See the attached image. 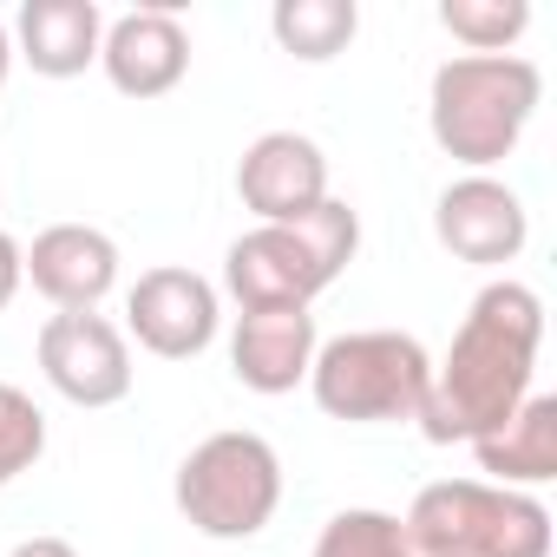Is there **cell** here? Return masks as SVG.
<instances>
[{
	"instance_id": "1",
	"label": "cell",
	"mask_w": 557,
	"mask_h": 557,
	"mask_svg": "<svg viewBox=\"0 0 557 557\" xmlns=\"http://www.w3.org/2000/svg\"><path fill=\"white\" fill-rule=\"evenodd\" d=\"M537 348H544V302L524 283H485L446 348V361H433L426 381V407H420V433L433 446H472L492 426H505L537 374Z\"/></svg>"
},
{
	"instance_id": "2",
	"label": "cell",
	"mask_w": 557,
	"mask_h": 557,
	"mask_svg": "<svg viewBox=\"0 0 557 557\" xmlns=\"http://www.w3.org/2000/svg\"><path fill=\"white\" fill-rule=\"evenodd\" d=\"M361 249L355 203L329 197L302 223H256L223 256V289L236 309H315L322 289L342 283V269Z\"/></svg>"
},
{
	"instance_id": "3",
	"label": "cell",
	"mask_w": 557,
	"mask_h": 557,
	"mask_svg": "<svg viewBox=\"0 0 557 557\" xmlns=\"http://www.w3.org/2000/svg\"><path fill=\"white\" fill-rule=\"evenodd\" d=\"M537 106H544V73L524 53H453L433 73L426 125H433V145L453 164L492 171L518 151Z\"/></svg>"
},
{
	"instance_id": "4",
	"label": "cell",
	"mask_w": 557,
	"mask_h": 557,
	"mask_svg": "<svg viewBox=\"0 0 557 557\" xmlns=\"http://www.w3.org/2000/svg\"><path fill=\"white\" fill-rule=\"evenodd\" d=\"M413 557H550V505L537 492H505L485 479H440L420 485L413 511L400 518Z\"/></svg>"
},
{
	"instance_id": "5",
	"label": "cell",
	"mask_w": 557,
	"mask_h": 557,
	"mask_svg": "<svg viewBox=\"0 0 557 557\" xmlns=\"http://www.w3.org/2000/svg\"><path fill=\"white\" fill-rule=\"evenodd\" d=\"M426 381H433V355L400 335V329H355L315 348L309 387L315 407L329 420L348 426H394V420H420L426 407Z\"/></svg>"
},
{
	"instance_id": "6",
	"label": "cell",
	"mask_w": 557,
	"mask_h": 557,
	"mask_svg": "<svg viewBox=\"0 0 557 557\" xmlns=\"http://www.w3.org/2000/svg\"><path fill=\"white\" fill-rule=\"evenodd\" d=\"M171 498L203 537L243 544L275 518V505H283V459H275V446L262 433H243V426L210 433L184 453Z\"/></svg>"
},
{
	"instance_id": "7",
	"label": "cell",
	"mask_w": 557,
	"mask_h": 557,
	"mask_svg": "<svg viewBox=\"0 0 557 557\" xmlns=\"http://www.w3.org/2000/svg\"><path fill=\"white\" fill-rule=\"evenodd\" d=\"M34 355H40L47 387L60 400H73V407H86V413L92 407H119L132 394V342L99 309H60V315H47Z\"/></svg>"
},
{
	"instance_id": "8",
	"label": "cell",
	"mask_w": 557,
	"mask_h": 557,
	"mask_svg": "<svg viewBox=\"0 0 557 557\" xmlns=\"http://www.w3.org/2000/svg\"><path fill=\"white\" fill-rule=\"evenodd\" d=\"M216 322H223L216 283H203L197 269H177V262L145 269L125 296V335L158 361H197L216 342Z\"/></svg>"
},
{
	"instance_id": "9",
	"label": "cell",
	"mask_w": 557,
	"mask_h": 557,
	"mask_svg": "<svg viewBox=\"0 0 557 557\" xmlns=\"http://www.w3.org/2000/svg\"><path fill=\"white\" fill-rule=\"evenodd\" d=\"M433 236H440V249H453L459 262L498 269V262H518V249L531 243V210H524V197H518L505 177L466 171L459 184L440 190V203H433Z\"/></svg>"
},
{
	"instance_id": "10",
	"label": "cell",
	"mask_w": 557,
	"mask_h": 557,
	"mask_svg": "<svg viewBox=\"0 0 557 557\" xmlns=\"http://www.w3.org/2000/svg\"><path fill=\"white\" fill-rule=\"evenodd\" d=\"M236 197L256 223H302L315 203H329V158L302 132H262L236 158Z\"/></svg>"
},
{
	"instance_id": "11",
	"label": "cell",
	"mask_w": 557,
	"mask_h": 557,
	"mask_svg": "<svg viewBox=\"0 0 557 557\" xmlns=\"http://www.w3.org/2000/svg\"><path fill=\"white\" fill-rule=\"evenodd\" d=\"M99 66L112 79V92H125V99L177 92L184 73H190V34H184L177 8H132V14L106 21Z\"/></svg>"
},
{
	"instance_id": "12",
	"label": "cell",
	"mask_w": 557,
	"mask_h": 557,
	"mask_svg": "<svg viewBox=\"0 0 557 557\" xmlns=\"http://www.w3.org/2000/svg\"><path fill=\"white\" fill-rule=\"evenodd\" d=\"M21 269L53 309H99L119 289V243L92 223H53L21 249Z\"/></svg>"
},
{
	"instance_id": "13",
	"label": "cell",
	"mask_w": 557,
	"mask_h": 557,
	"mask_svg": "<svg viewBox=\"0 0 557 557\" xmlns=\"http://www.w3.org/2000/svg\"><path fill=\"white\" fill-rule=\"evenodd\" d=\"M315 315L309 309H243L230 335V374L249 394H296L315 368Z\"/></svg>"
},
{
	"instance_id": "14",
	"label": "cell",
	"mask_w": 557,
	"mask_h": 557,
	"mask_svg": "<svg viewBox=\"0 0 557 557\" xmlns=\"http://www.w3.org/2000/svg\"><path fill=\"white\" fill-rule=\"evenodd\" d=\"M8 34H14V53L40 79H79L86 66H99L106 14L92 0H27Z\"/></svg>"
},
{
	"instance_id": "15",
	"label": "cell",
	"mask_w": 557,
	"mask_h": 557,
	"mask_svg": "<svg viewBox=\"0 0 557 557\" xmlns=\"http://www.w3.org/2000/svg\"><path fill=\"white\" fill-rule=\"evenodd\" d=\"M472 459H479L485 485H505V492L550 485L557 479V394H524V407L505 426L472 440Z\"/></svg>"
},
{
	"instance_id": "16",
	"label": "cell",
	"mask_w": 557,
	"mask_h": 557,
	"mask_svg": "<svg viewBox=\"0 0 557 557\" xmlns=\"http://www.w3.org/2000/svg\"><path fill=\"white\" fill-rule=\"evenodd\" d=\"M269 34H275L283 53L322 66V60L348 53V40L361 34V8H355V0H275Z\"/></svg>"
},
{
	"instance_id": "17",
	"label": "cell",
	"mask_w": 557,
	"mask_h": 557,
	"mask_svg": "<svg viewBox=\"0 0 557 557\" xmlns=\"http://www.w3.org/2000/svg\"><path fill=\"white\" fill-rule=\"evenodd\" d=\"M440 27L466 53H511L524 40V27H531V8H524V0H446Z\"/></svg>"
},
{
	"instance_id": "18",
	"label": "cell",
	"mask_w": 557,
	"mask_h": 557,
	"mask_svg": "<svg viewBox=\"0 0 557 557\" xmlns=\"http://www.w3.org/2000/svg\"><path fill=\"white\" fill-rule=\"evenodd\" d=\"M309 557H413L407 544V524L394 511H374V505H348L322 524L315 550Z\"/></svg>"
},
{
	"instance_id": "19",
	"label": "cell",
	"mask_w": 557,
	"mask_h": 557,
	"mask_svg": "<svg viewBox=\"0 0 557 557\" xmlns=\"http://www.w3.org/2000/svg\"><path fill=\"white\" fill-rule=\"evenodd\" d=\"M40 453H47V413L34 407V394L0 381V492H8L21 472H34Z\"/></svg>"
},
{
	"instance_id": "20",
	"label": "cell",
	"mask_w": 557,
	"mask_h": 557,
	"mask_svg": "<svg viewBox=\"0 0 557 557\" xmlns=\"http://www.w3.org/2000/svg\"><path fill=\"white\" fill-rule=\"evenodd\" d=\"M21 283H27V269H21V243L0 230V309H8L14 296H21Z\"/></svg>"
},
{
	"instance_id": "21",
	"label": "cell",
	"mask_w": 557,
	"mask_h": 557,
	"mask_svg": "<svg viewBox=\"0 0 557 557\" xmlns=\"http://www.w3.org/2000/svg\"><path fill=\"white\" fill-rule=\"evenodd\" d=\"M8 557H79V550H73L66 537H53V531H47V537H21Z\"/></svg>"
},
{
	"instance_id": "22",
	"label": "cell",
	"mask_w": 557,
	"mask_h": 557,
	"mask_svg": "<svg viewBox=\"0 0 557 557\" xmlns=\"http://www.w3.org/2000/svg\"><path fill=\"white\" fill-rule=\"evenodd\" d=\"M8 73H14V34H8V21H0V86H8Z\"/></svg>"
}]
</instances>
